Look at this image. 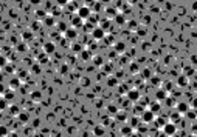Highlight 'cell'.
<instances>
[{
    "label": "cell",
    "instance_id": "cell-1",
    "mask_svg": "<svg viewBox=\"0 0 197 137\" xmlns=\"http://www.w3.org/2000/svg\"><path fill=\"white\" fill-rule=\"evenodd\" d=\"M76 16L79 19H82V20H89V19L92 17V8H89L87 5L79 6V8L76 9Z\"/></svg>",
    "mask_w": 197,
    "mask_h": 137
},
{
    "label": "cell",
    "instance_id": "cell-2",
    "mask_svg": "<svg viewBox=\"0 0 197 137\" xmlns=\"http://www.w3.org/2000/svg\"><path fill=\"white\" fill-rule=\"evenodd\" d=\"M163 134H166L168 137H172V136H175V132H177V125L175 123H172V122H168V123L163 126Z\"/></svg>",
    "mask_w": 197,
    "mask_h": 137
},
{
    "label": "cell",
    "instance_id": "cell-3",
    "mask_svg": "<svg viewBox=\"0 0 197 137\" xmlns=\"http://www.w3.org/2000/svg\"><path fill=\"white\" fill-rule=\"evenodd\" d=\"M92 37L95 40H104L106 39V31L103 28H100V26H96V28L92 29Z\"/></svg>",
    "mask_w": 197,
    "mask_h": 137
},
{
    "label": "cell",
    "instance_id": "cell-4",
    "mask_svg": "<svg viewBox=\"0 0 197 137\" xmlns=\"http://www.w3.org/2000/svg\"><path fill=\"white\" fill-rule=\"evenodd\" d=\"M155 120V114L151 111V109H145L141 114V122L143 123H151V122Z\"/></svg>",
    "mask_w": 197,
    "mask_h": 137
},
{
    "label": "cell",
    "instance_id": "cell-5",
    "mask_svg": "<svg viewBox=\"0 0 197 137\" xmlns=\"http://www.w3.org/2000/svg\"><path fill=\"white\" fill-rule=\"evenodd\" d=\"M141 96H140V91L138 89H129L127 91V100L129 102H138Z\"/></svg>",
    "mask_w": 197,
    "mask_h": 137
},
{
    "label": "cell",
    "instance_id": "cell-6",
    "mask_svg": "<svg viewBox=\"0 0 197 137\" xmlns=\"http://www.w3.org/2000/svg\"><path fill=\"white\" fill-rule=\"evenodd\" d=\"M189 109H191V108H189V105L185 103V102H179V103H177V113H179L180 116H182V114L186 116V113L189 111Z\"/></svg>",
    "mask_w": 197,
    "mask_h": 137
},
{
    "label": "cell",
    "instance_id": "cell-7",
    "mask_svg": "<svg viewBox=\"0 0 197 137\" xmlns=\"http://www.w3.org/2000/svg\"><path fill=\"white\" fill-rule=\"evenodd\" d=\"M54 51H56V46H54V43H53V42H47V43L44 45V52H45L47 56L53 54Z\"/></svg>",
    "mask_w": 197,
    "mask_h": 137
},
{
    "label": "cell",
    "instance_id": "cell-8",
    "mask_svg": "<svg viewBox=\"0 0 197 137\" xmlns=\"http://www.w3.org/2000/svg\"><path fill=\"white\" fill-rule=\"evenodd\" d=\"M64 34H65V39H69V40H75L78 37V32H76V29L75 28H69Z\"/></svg>",
    "mask_w": 197,
    "mask_h": 137
},
{
    "label": "cell",
    "instance_id": "cell-9",
    "mask_svg": "<svg viewBox=\"0 0 197 137\" xmlns=\"http://www.w3.org/2000/svg\"><path fill=\"white\" fill-rule=\"evenodd\" d=\"M155 97H157V102L158 100H160V102L166 100V99H168V91H166V89H158L157 93H155Z\"/></svg>",
    "mask_w": 197,
    "mask_h": 137
},
{
    "label": "cell",
    "instance_id": "cell-10",
    "mask_svg": "<svg viewBox=\"0 0 197 137\" xmlns=\"http://www.w3.org/2000/svg\"><path fill=\"white\" fill-rule=\"evenodd\" d=\"M132 132H134V128H132L130 125H124V126L121 128V136H124V137L132 136Z\"/></svg>",
    "mask_w": 197,
    "mask_h": 137
},
{
    "label": "cell",
    "instance_id": "cell-11",
    "mask_svg": "<svg viewBox=\"0 0 197 137\" xmlns=\"http://www.w3.org/2000/svg\"><path fill=\"white\" fill-rule=\"evenodd\" d=\"M149 109H151V111H152V113L155 114V116H157V114H158V113L161 111V105L158 103V102H154V103H151V106H149Z\"/></svg>",
    "mask_w": 197,
    "mask_h": 137
},
{
    "label": "cell",
    "instance_id": "cell-12",
    "mask_svg": "<svg viewBox=\"0 0 197 137\" xmlns=\"http://www.w3.org/2000/svg\"><path fill=\"white\" fill-rule=\"evenodd\" d=\"M177 85H179L180 88H185V86L188 85V77L186 75H180V77L177 79Z\"/></svg>",
    "mask_w": 197,
    "mask_h": 137
},
{
    "label": "cell",
    "instance_id": "cell-13",
    "mask_svg": "<svg viewBox=\"0 0 197 137\" xmlns=\"http://www.w3.org/2000/svg\"><path fill=\"white\" fill-rule=\"evenodd\" d=\"M81 25H82V19H79L78 16L71 17V26H73V28H79Z\"/></svg>",
    "mask_w": 197,
    "mask_h": 137
},
{
    "label": "cell",
    "instance_id": "cell-14",
    "mask_svg": "<svg viewBox=\"0 0 197 137\" xmlns=\"http://www.w3.org/2000/svg\"><path fill=\"white\" fill-rule=\"evenodd\" d=\"M44 23L47 25V26H54V16H51V14H48V16L44 19Z\"/></svg>",
    "mask_w": 197,
    "mask_h": 137
},
{
    "label": "cell",
    "instance_id": "cell-15",
    "mask_svg": "<svg viewBox=\"0 0 197 137\" xmlns=\"http://www.w3.org/2000/svg\"><path fill=\"white\" fill-rule=\"evenodd\" d=\"M17 117H19V120H20L22 123H26V122H28V119H30V114H28V113H25V111H22Z\"/></svg>",
    "mask_w": 197,
    "mask_h": 137
},
{
    "label": "cell",
    "instance_id": "cell-16",
    "mask_svg": "<svg viewBox=\"0 0 197 137\" xmlns=\"http://www.w3.org/2000/svg\"><path fill=\"white\" fill-rule=\"evenodd\" d=\"M106 13H107V17H113V19L120 14L118 11H116V8H107L106 9Z\"/></svg>",
    "mask_w": 197,
    "mask_h": 137
},
{
    "label": "cell",
    "instance_id": "cell-17",
    "mask_svg": "<svg viewBox=\"0 0 197 137\" xmlns=\"http://www.w3.org/2000/svg\"><path fill=\"white\" fill-rule=\"evenodd\" d=\"M100 28H103L104 31H107V29L110 28V20H109V19H104V20H101Z\"/></svg>",
    "mask_w": 197,
    "mask_h": 137
},
{
    "label": "cell",
    "instance_id": "cell-18",
    "mask_svg": "<svg viewBox=\"0 0 197 137\" xmlns=\"http://www.w3.org/2000/svg\"><path fill=\"white\" fill-rule=\"evenodd\" d=\"M93 134H95V136H98V137H101V136L104 134V126H101V125L95 126V129H93Z\"/></svg>",
    "mask_w": 197,
    "mask_h": 137
},
{
    "label": "cell",
    "instance_id": "cell-19",
    "mask_svg": "<svg viewBox=\"0 0 197 137\" xmlns=\"http://www.w3.org/2000/svg\"><path fill=\"white\" fill-rule=\"evenodd\" d=\"M124 49H126V45H124L123 42H118V43H115V51H116V52H123Z\"/></svg>",
    "mask_w": 197,
    "mask_h": 137
},
{
    "label": "cell",
    "instance_id": "cell-20",
    "mask_svg": "<svg viewBox=\"0 0 197 137\" xmlns=\"http://www.w3.org/2000/svg\"><path fill=\"white\" fill-rule=\"evenodd\" d=\"M115 20H116V23H118V25H124V23H126V17H124V14H118V16L115 17Z\"/></svg>",
    "mask_w": 197,
    "mask_h": 137
},
{
    "label": "cell",
    "instance_id": "cell-21",
    "mask_svg": "<svg viewBox=\"0 0 197 137\" xmlns=\"http://www.w3.org/2000/svg\"><path fill=\"white\" fill-rule=\"evenodd\" d=\"M140 123H143L141 119H138V117H134V119H132V122H130V126H132V128H138Z\"/></svg>",
    "mask_w": 197,
    "mask_h": 137
},
{
    "label": "cell",
    "instance_id": "cell-22",
    "mask_svg": "<svg viewBox=\"0 0 197 137\" xmlns=\"http://www.w3.org/2000/svg\"><path fill=\"white\" fill-rule=\"evenodd\" d=\"M90 56H92V52H90L89 49H85V51H81V57H82V60H89V59H90Z\"/></svg>",
    "mask_w": 197,
    "mask_h": 137
},
{
    "label": "cell",
    "instance_id": "cell-23",
    "mask_svg": "<svg viewBox=\"0 0 197 137\" xmlns=\"http://www.w3.org/2000/svg\"><path fill=\"white\" fill-rule=\"evenodd\" d=\"M31 99H33V100H36V102H39L40 99H42V94H40V91H36V93H33V94H31Z\"/></svg>",
    "mask_w": 197,
    "mask_h": 137
},
{
    "label": "cell",
    "instance_id": "cell-24",
    "mask_svg": "<svg viewBox=\"0 0 197 137\" xmlns=\"http://www.w3.org/2000/svg\"><path fill=\"white\" fill-rule=\"evenodd\" d=\"M186 117H188V119H196V117H197V113L194 111V108H191V109L186 113Z\"/></svg>",
    "mask_w": 197,
    "mask_h": 137
},
{
    "label": "cell",
    "instance_id": "cell-25",
    "mask_svg": "<svg viewBox=\"0 0 197 137\" xmlns=\"http://www.w3.org/2000/svg\"><path fill=\"white\" fill-rule=\"evenodd\" d=\"M19 83H20V80H19V79H13V80L9 82V86L16 89V88H19Z\"/></svg>",
    "mask_w": 197,
    "mask_h": 137
},
{
    "label": "cell",
    "instance_id": "cell-26",
    "mask_svg": "<svg viewBox=\"0 0 197 137\" xmlns=\"http://www.w3.org/2000/svg\"><path fill=\"white\" fill-rule=\"evenodd\" d=\"M165 119H155V125H157V126H160L161 129H163V126H165L166 123H168V122H163Z\"/></svg>",
    "mask_w": 197,
    "mask_h": 137
},
{
    "label": "cell",
    "instance_id": "cell-27",
    "mask_svg": "<svg viewBox=\"0 0 197 137\" xmlns=\"http://www.w3.org/2000/svg\"><path fill=\"white\" fill-rule=\"evenodd\" d=\"M116 83H118V80H116L115 77L107 79V85H109V86H116Z\"/></svg>",
    "mask_w": 197,
    "mask_h": 137
},
{
    "label": "cell",
    "instance_id": "cell-28",
    "mask_svg": "<svg viewBox=\"0 0 197 137\" xmlns=\"http://www.w3.org/2000/svg\"><path fill=\"white\" fill-rule=\"evenodd\" d=\"M45 62H48V56L47 54L39 56V63H45Z\"/></svg>",
    "mask_w": 197,
    "mask_h": 137
},
{
    "label": "cell",
    "instance_id": "cell-29",
    "mask_svg": "<svg viewBox=\"0 0 197 137\" xmlns=\"http://www.w3.org/2000/svg\"><path fill=\"white\" fill-rule=\"evenodd\" d=\"M11 113H13V114H16V116H19V114H20L22 111L17 108V106H11Z\"/></svg>",
    "mask_w": 197,
    "mask_h": 137
},
{
    "label": "cell",
    "instance_id": "cell-30",
    "mask_svg": "<svg viewBox=\"0 0 197 137\" xmlns=\"http://www.w3.org/2000/svg\"><path fill=\"white\" fill-rule=\"evenodd\" d=\"M3 99H6V100H13V99H14V94L8 91V93H6L5 96H3Z\"/></svg>",
    "mask_w": 197,
    "mask_h": 137
},
{
    "label": "cell",
    "instance_id": "cell-31",
    "mask_svg": "<svg viewBox=\"0 0 197 137\" xmlns=\"http://www.w3.org/2000/svg\"><path fill=\"white\" fill-rule=\"evenodd\" d=\"M58 28L61 29V31H64V32H65L67 29H69V28H67V25H65V23H58Z\"/></svg>",
    "mask_w": 197,
    "mask_h": 137
},
{
    "label": "cell",
    "instance_id": "cell-32",
    "mask_svg": "<svg viewBox=\"0 0 197 137\" xmlns=\"http://www.w3.org/2000/svg\"><path fill=\"white\" fill-rule=\"evenodd\" d=\"M129 28H130V29H137V28H138V23H135V20H130Z\"/></svg>",
    "mask_w": 197,
    "mask_h": 137
},
{
    "label": "cell",
    "instance_id": "cell-33",
    "mask_svg": "<svg viewBox=\"0 0 197 137\" xmlns=\"http://www.w3.org/2000/svg\"><path fill=\"white\" fill-rule=\"evenodd\" d=\"M0 131H2V136H3V137H5L6 134H8V129H6V126H5V125H2V128H0Z\"/></svg>",
    "mask_w": 197,
    "mask_h": 137
},
{
    "label": "cell",
    "instance_id": "cell-34",
    "mask_svg": "<svg viewBox=\"0 0 197 137\" xmlns=\"http://www.w3.org/2000/svg\"><path fill=\"white\" fill-rule=\"evenodd\" d=\"M149 71H151V69H143V77H147V79H149V77H151V73H149Z\"/></svg>",
    "mask_w": 197,
    "mask_h": 137
},
{
    "label": "cell",
    "instance_id": "cell-35",
    "mask_svg": "<svg viewBox=\"0 0 197 137\" xmlns=\"http://www.w3.org/2000/svg\"><path fill=\"white\" fill-rule=\"evenodd\" d=\"M107 109H109V111H110V113H118V111H116V108H115V106H113V105L107 106Z\"/></svg>",
    "mask_w": 197,
    "mask_h": 137
},
{
    "label": "cell",
    "instance_id": "cell-36",
    "mask_svg": "<svg viewBox=\"0 0 197 137\" xmlns=\"http://www.w3.org/2000/svg\"><path fill=\"white\" fill-rule=\"evenodd\" d=\"M101 63H103L101 57H95V65H101Z\"/></svg>",
    "mask_w": 197,
    "mask_h": 137
},
{
    "label": "cell",
    "instance_id": "cell-37",
    "mask_svg": "<svg viewBox=\"0 0 197 137\" xmlns=\"http://www.w3.org/2000/svg\"><path fill=\"white\" fill-rule=\"evenodd\" d=\"M118 119L124 120V119H126V113H118Z\"/></svg>",
    "mask_w": 197,
    "mask_h": 137
},
{
    "label": "cell",
    "instance_id": "cell-38",
    "mask_svg": "<svg viewBox=\"0 0 197 137\" xmlns=\"http://www.w3.org/2000/svg\"><path fill=\"white\" fill-rule=\"evenodd\" d=\"M31 37H33V36H31V32H25L24 39H25V40H28V39H31Z\"/></svg>",
    "mask_w": 197,
    "mask_h": 137
},
{
    "label": "cell",
    "instance_id": "cell-39",
    "mask_svg": "<svg viewBox=\"0 0 197 137\" xmlns=\"http://www.w3.org/2000/svg\"><path fill=\"white\" fill-rule=\"evenodd\" d=\"M0 103H2V109H5V106H6V99L2 97V102H0Z\"/></svg>",
    "mask_w": 197,
    "mask_h": 137
},
{
    "label": "cell",
    "instance_id": "cell-40",
    "mask_svg": "<svg viewBox=\"0 0 197 137\" xmlns=\"http://www.w3.org/2000/svg\"><path fill=\"white\" fill-rule=\"evenodd\" d=\"M166 103H168V105H174V100H172L171 97H168V99H166Z\"/></svg>",
    "mask_w": 197,
    "mask_h": 137
},
{
    "label": "cell",
    "instance_id": "cell-41",
    "mask_svg": "<svg viewBox=\"0 0 197 137\" xmlns=\"http://www.w3.org/2000/svg\"><path fill=\"white\" fill-rule=\"evenodd\" d=\"M39 69H40V68H39V66H36V68H34V66H33V73H36V74H39V73H40V71H39Z\"/></svg>",
    "mask_w": 197,
    "mask_h": 137
},
{
    "label": "cell",
    "instance_id": "cell-42",
    "mask_svg": "<svg viewBox=\"0 0 197 137\" xmlns=\"http://www.w3.org/2000/svg\"><path fill=\"white\" fill-rule=\"evenodd\" d=\"M26 75H28V74H26V73H19V79H25Z\"/></svg>",
    "mask_w": 197,
    "mask_h": 137
},
{
    "label": "cell",
    "instance_id": "cell-43",
    "mask_svg": "<svg viewBox=\"0 0 197 137\" xmlns=\"http://www.w3.org/2000/svg\"><path fill=\"white\" fill-rule=\"evenodd\" d=\"M192 131H194V134H197V126H196V125L192 126Z\"/></svg>",
    "mask_w": 197,
    "mask_h": 137
},
{
    "label": "cell",
    "instance_id": "cell-44",
    "mask_svg": "<svg viewBox=\"0 0 197 137\" xmlns=\"http://www.w3.org/2000/svg\"><path fill=\"white\" fill-rule=\"evenodd\" d=\"M192 106H194V109H196V106H197V100H194V102H192Z\"/></svg>",
    "mask_w": 197,
    "mask_h": 137
}]
</instances>
